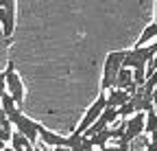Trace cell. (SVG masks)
I'll use <instances>...</instances> for the list:
<instances>
[{
    "mask_svg": "<svg viewBox=\"0 0 157 151\" xmlns=\"http://www.w3.org/2000/svg\"><path fill=\"white\" fill-rule=\"evenodd\" d=\"M5 83H7V94L13 99V103L20 107L24 103V97H26V88L22 83V79H20V74L15 70V64L9 62L7 68H5Z\"/></svg>",
    "mask_w": 157,
    "mask_h": 151,
    "instance_id": "3957f363",
    "label": "cell"
},
{
    "mask_svg": "<svg viewBox=\"0 0 157 151\" xmlns=\"http://www.w3.org/2000/svg\"><path fill=\"white\" fill-rule=\"evenodd\" d=\"M105 97H107V107H113V109H120L122 105H127L129 103V94L124 92V90H109V92H105Z\"/></svg>",
    "mask_w": 157,
    "mask_h": 151,
    "instance_id": "52a82bcc",
    "label": "cell"
},
{
    "mask_svg": "<svg viewBox=\"0 0 157 151\" xmlns=\"http://www.w3.org/2000/svg\"><path fill=\"white\" fill-rule=\"evenodd\" d=\"M7 94V83H5V70H0V99Z\"/></svg>",
    "mask_w": 157,
    "mask_h": 151,
    "instance_id": "4fadbf2b",
    "label": "cell"
},
{
    "mask_svg": "<svg viewBox=\"0 0 157 151\" xmlns=\"http://www.w3.org/2000/svg\"><path fill=\"white\" fill-rule=\"evenodd\" d=\"M11 136H13V125L9 123L7 116L0 114V140L7 145V142H11Z\"/></svg>",
    "mask_w": 157,
    "mask_h": 151,
    "instance_id": "30bf717a",
    "label": "cell"
},
{
    "mask_svg": "<svg viewBox=\"0 0 157 151\" xmlns=\"http://www.w3.org/2000/svg\"><path fill=\"white\" fill-rule=\"evenodd\" d=\"M17 109H20V107L13 103V99L9 97V94H5V97L0 99V114H2V116H7V118H9L13 112H17Z\"/></svg>",
    "mask_w": 157,
    "mask_h": 151,
    "instance_id": "8fae6325",
    "label": "cell"
},
{
    "mask_svg": "<svg viewBox=\"0 0 157 151\" xmlns=\"http://www.w3.org/2000/svg\"><path fill=\"white\" fill-rule=\"evenodd\" d=\"M155 103H157V85L153 88V105H155Z\"/></svg>",
    "mask_w": 157,
    "mask_h": 151,
    "instance_id": "5bb4252c",
    "label": "cell"
},
{
    "mask_svg": "<svg viewBox=\"0 0 157 151\" xmlns=\"http://www.w3.org/2000/svg\"><path fill=\"white\" fill-rule=\"evenodd\" d=\"M9 123L13 125V131H17L20 136H24L31 145H35L39 140V123H35L33 118H29L22 109L13 112L9 116Z\"/></svg>",
    "mask_w": 157,
    "mask_h": 151,
    "instance_id": "7a4b0ae2",
    "label": "cell"
},
{
    "mask_svg": "<svg viewBox=\"0 0 157 151\" xmlns=\"http://www.w3.org/2000/svg\"><path fill=\"white\" fill-rule=\"evenodd\" d=\"M155 131H157V116L153 109H148L144 114V134H155Z\"/></svg>",
    "mask_w": 157,
    "mask_h": 151,
    "instance_id": "7c38bea8",
    "label": "cell"
},
{
    "mask_svg": "<svg viewBox=\"0 0 157 151\" xmlns=\"http://www.w3.org/2000/svg\"><path fill=\"white\" fill-rule=\"evenodd\" d=\"M155 22H157V2H155Z\"/></svg>",
    "mask_w": 157,
    "mask_h": 151,
    "instance_id": "e0dca14e",
    "label": "cell"
},
{
    "mask_svg": "<svg viewBox=\"0 0 157 151\" xmlns=\"http://www.w3.org/2000/svg\"><path fill=\"white\" fill-rule=\"evenodd\" d=\"M15 11H17L15 0H0V29H2V37H7V40L15 31Z\"/></svg>",
    "mask_w": 157,
    "mask_h": 151,
    "instance_id": "5b68a950",
    "label": "cell"
},
{
    "mask_svg": "<svg viewBox=\"0 0 157 151\" xmlns=\"http://www.w3.org/2000/svg\"><path fill=\"white\" fill-rule=\"evenodd\" d=\"M105 107H107V97H105V92H101V94H98V99L87 107V112H85V114H83V118H81V123H78L76 125V129H74V134H78V136H83L85 134V131L98 121V118H101V114H103V112H105Z\"/></svg>",
    "mask_w": 157,
    "mask_h": 151,
    "instance_id": "277c9868",
    "label": "cell"
},
{
    "mask_svg": "<svg viewBox=\"0 0 157 151\" xmlns=\"http://www.w3.org/2000/svg\"><path fill=\"white\" fill-rule=\"evenodd\" d=\"M155 40H157V22H151V24H146V26H144L142 35L137 37V42H135V46H133V48H144V46L153 44Z\"/></svg>",
    "mask_w": 157,
    "mask_h": 151,
    "instance_id": "ba28073f",
    "label": "cell"
},
{
    "mask_svg": "<svg viewBox=\"0 0 157 151\" xmlns=\"http://www.w3.org/2000/svg\"><path fill=\"white\" fill-rule=\"evenodd\" d=\"M39 142H44L46 147H52V149H68V145H70V140L66 136H59L55 131L46 129L42 123H39Z\"/></svg>",
    "mask_w": 157,
    "mask_h": 151,
    "instance_id": "8992f818",
    "label": "cell"
},
{
    "mask_svg": "<svg viewBox=\"0 0 157 151\" xmlns=\"http://www.w3.org/2000/svg\"><path fill=\"white\" fill-rule=\"evenodd\" d=\"M52 151H68V149H52Z\"/></svg>",
    "mask_w": 157,
    "mask_h": 151,
    "instance_id": "ac0fdd59",
    "label": "cell"
},
{
    "mask_svg": "<svg viewBox=\"0 0 157 151\" xmlns=\"http://www.w3.org/2000/svg\"><path fill=\"white\" fill-rule=\"evenodd\" d=\"M122 62H124V50H111L105 57V66H103V79H101V90L109 92L116 85V77L122 70Z\"/></svg>",
    "mask_w": 157,
    "mask_h": 151,
    "instance_id": "6da1fadb",
    "label": "cell"
},
{
    "mask_svg": "<svg viewBox=\"0 0 157 151\" xmlns=\"http://www.w3.org/2000/svg\"><path fill=\"white\" fill-rule=\"evenodd\" d=\"M5 149H7V145H5L2 140H0V151H5Z\"/></svg>",
    "mask_w": 157,
    "mask_h": 151,
    "instance_id": "9a60e30c",
    "label": "cell"
},
{
    "mask_svg": "<svg viewBox=\"0 0 157 151\" xmlns=\"http://www.w3.org/2000/svg\"><path fill=\"white\" fill-rule=\"evenodd\" d=\"M153 112H155V116H157V103H155V105H153Z\"/></svg>",
    "mask_w": 157,
    "mask_h": 151,
    "instance_id": "2e32d148",
    "label": "cell"
},
{
    "mask_svg": "<svg viewBox=\"0 0 157 151\" xmlns=\"http://www.w3.org/2000/svg\"><path fill=\"white\" fill-rule=\"evenodd\" d=\"M133 83V70H127V68H122L120 72H118V77H116V90H127L129 85Z\"/></svg>",
    "mask_w": 157,
    "mask_h": 151,
    "instance_id": "9c48e42d",
    "label": "cell"
},
{
    "mask_svg": "<svg viewBox=\"0 0 157 151\" xmlns=\"http://www.w3.org/2000/svg\"><path fill=\"white\" fill-rule=\"evenodd\" d=\"M5 151H13V149H11V147H9V145H7V149H5Z\"/></svg>",
    "mask_w": 157,
    "mask_h": 151,
    "instance_id": "d6986e66",
    "label": "cell"
}]
</instances>
